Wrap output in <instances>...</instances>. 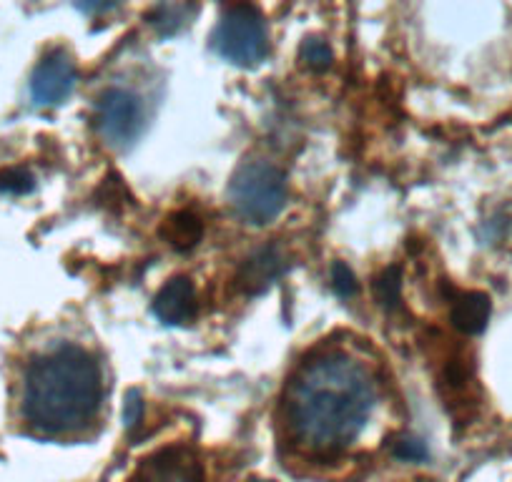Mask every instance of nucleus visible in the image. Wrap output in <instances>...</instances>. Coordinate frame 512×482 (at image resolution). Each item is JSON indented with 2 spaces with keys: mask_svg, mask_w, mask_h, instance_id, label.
I'll list each match as a JSON object with an SVG mask.
<instances>
[{
  "mask_svg": "<svg viewBox=\"0 0 512 482\" xmlns=\"http://www.w3.org/2000/svg\"><path fill=\"white\" fill-rule=\"evenodd\" d=\"M372 407V372L344 352L307 362L287 392L292 432L314 450H339L357 440Z\"/></svg>",
  "mask_w": 512,
  "mask_h": 482,
  "instance_id": "f257e3e1",
  "label": "nucleus"
},
{
  "mask_svg": "<svg viewBox=\"0 0 512 482\" xmlns=\"http://www.w3.org/2000/svg\"><path fill=\"white\" fill-rule=\"evenodd\" d=\"M101 397V367L93 354L78 344H58L28 367L23 417L38 435H73L91 425Z\"/></svg>",
  "mask_w": 512,
  "mask_h": 482,
  "instance_id": "f03ea898",
  "label": "nucleus"
},
{
  "mask_svg": "<svg viewBox=\"0 0 512 482\" xmlns=\"http://www.w3.org/2000/svg\"><path fill=\"white\" fill-rule=\"evenodd\" d=\"M289 199L287 174L277 164L249 159L229 181V204L244 224L267 226L284 211Z\"/></svg>",
  "mask_w": 512,
  "mask_h": 482,
  "instance_id": "7ed1b4c3",
  "label": "nucleus"
},
{
  "mask_svg": "<svg viewBox=\"0 0 512 482\" xmlns=\"http://www.w3.org/2000/svg\"><path fill=\"white\" fill-rule=\"evenodd\" d=\"M211 46L234 66H259L269 56V31L262 11L246 3L224 8L211 33Z\"/></svg>",
  "mask_w": 512,
  "mask_h": 482,
  "instance_id": "20e7f679",
  "label": "nucleus"
},
{
  "mask_svg": "<svg viewBox=\"0 0 512 482\" xmlns=\"http://www.w3.org/2000/svg\"><path fill=\"white\" fill-rule=\"evenodd\" d=\"M144 106L128 88H106L96 101V131L111 149H128L144 131Z\"/></svg>",
  "mask_w": 512,
  "mask_h": 482,
  "instance_id": "39448f33",
  "label": "nucleus"
},
{
  "mask_svg": "<svg viewBox=\"0 0 512 482\" xmlns=\"http://www.w3.org/2000/svg\"><path fill=\"white\" fill-rule=\"evenodd\" d=\"M78 68L63 48H53L38 61L31 76V98L36 106H58L73 93Z\"/></svg>",
  "mask_w": 512,
  "mask_h": 482,
  "instance_id": "423d86ee",
  "label": "nucleus"
},
{
  "mask_svg": "<svg viewBox=\"0 0 512 482\" xmlns=\"http://www.w3.org/2000/svg\"><path fill=\"white\" fill-rule=\"evenodd\" d=\"M287 259H284L282 249L267 244V247H259L256 252H251L244 259L239 269V287L246 294H262L272 287L274 282L287 274Z\"/></svg>",
  "mask_w": 512,
  "mask_h": 482,
  "instance_id": "0eeeda50",
  "label": "nucleus"
},
{
  "mask_svg": "<svg viewBox=\"0 0 512 482\" xmlns=\"http://www.w3.org/2000/svg\"><path fill=\"white\" fill-rule=\"evenodd\" d=\"M151 312L156 314L166 327H181L189 324L196 314V289L189 277H174L159 289L154 297Z\"/></svg>",
  "mask_w": 512,
  "mask_h": 482,
  "instance_id": "6e6552de",
  "label": "nucleus"
},
{
  "mask_svg": "<svg viewBox=\"0 0 512 482\" xmlns=\"http://www.w3.org/2000/svg\"><path fill=\"white\" fill-rule=\"evenodd\" d=\"M450 319L462 334H480L487 327V319H490V297L482 292L457 294Z\"/></svg>",
  "mask_w": 512,
  "mask_h": 482,
  "instance_id": "1a4fd4ad",
  "label": "nucleus"
},
{
  "mask_svg": "<svg viewBox=\"0 0 512 482\" xmlns=\"http://www.w3.org/2000/svg\"><path fill=\"white\" fill-rule=\"evenodd\" d=\"M164 236L169 244H174L176 249H189L194 244H199L201 239V221L196 219L189 211H179V214L169 216L164 224Z\"/></svg>",
  "mask_w": 512,
  "mask_h": 482,
  "instance_id": "9d476101",
  "label": "nucleus"
},
{
  "mask_svg": "<svg viewBox=\"0 0 512 482\" xmlns=\"http://www.w3.org/2000/svg\"><path fill=\"white\" fill-rule=\"evenodd\" d=\"M199 11L196 6H159L151 11V26L161 36H174L189 23V18Z\"/></svg>",
  "mask_w": 512,
  "mask_h": 482,
  "instance_id": "9b49d317",
  "label": "nucleus"
},
{
  "mask_svg": "<svg viewBox=\"0 0 512 482\" xmlns=\"http://www.w3.org/2000/svg\"><path fill=\"white\" fill-rule=\"evenodd\" d=\"M400 269L387 267L377 279H374V297L382 304L384 309H397L400 307Z\"/></svg>",
  "mask_w": 512,
  "mask_h": 482,
  "instance_id": "f8f14e48",
  "label": "nucleus"
},
{
  "mask_svg": "<svg viewBox=\"0 0 512 482\" xmlns=\"http://www.w3.org/2000/svg\"><path fill=\"white\" fill-rule=\"evenodd\" d=\"M299 56H302L304 66H309L312 71H327L332 66L334 56L329 43L322 36H307L299 46Z\"/></svg>",
  "mask_w": 512,
  "mask_h": 482,
  "instance_id": "ddd939ff",
  "label": "nucleus"
},
{
  "mask_svg": "<svg viewBox=\"0 0 512 482\" xmlns=\"http://www.w3.org/2000/svg\"><path fill=\"white\" fill-rule=\"evenodd\" d=\"M134 482H199L194 472L181 462H156Z\"/></svg>",
  "mask_w": 512,
  "mask_h": 482,
  "instance_id": "4468645a",
  "label": "nucleus"
},
{
  "mask_svg": "<svg viewBox=\"0 0 512 482\" xmlns=\"http://www.w3.org/2000/svg\"><path fill=\"white\" fill-rule=\"evenodd\" d=\"M36 179L28 169L23 166H8V169H0V194L11 196H23L28 191H33Z\"/></svg>",
  "mask_w": 512,
  "mask_h": 482,
  "instance_id": "2eb2a0df",
  "label": "nucleus"
},
{
  "mask_svg": "<svg viewBox=\"0 0 512 482\" xmlns=\"http://www.w3.org/2000/svg\"><path fill=\"white\" fill-rule=\"evenodd\" d=\"M332 287L342 299H352L357 294V277H354V272L344 262L332 264Z\"/></svg>",
  "mask_w": 512,
  "mask_h": 482,
  "instance_id": "dca6fc26",
  "label": "nucleus"
},
{
  "mask_svg": "<svg viewBox=\"0 0 512 482\" xmlns=\"http://www.w3.org/2000/svg\"><path fill=\"white\" fill-rule=\"evenodd\" d=\"M427 445L422 440H417V437H402V440H397L395 445V457H400V460L405 462H422L427 460Z\"/></svg>",
  "mask_w": 512,
  "mask_h": 482,
  "instance_id": "f3484780",
  "label": "nucleus"
},
{
  "mask_svg": "<svg viewBox=\"0 0 512 482\" xmlns=\"http://www.w3.org/2000/svg\"><path fill=\"white\" fill-rule=\"evenodd\" d=\"M141 417H144V400H141V392L128 390L126 402H123V422H126V427L131 430V427L139 425Z\"/></svg>",
  "mask_w": 512,
  "mask_h": 482,
  "instance_id": "a211bd4d",
  "label": "nucleus"
},
{
  "mask_svg": "<svg viewBox=\"0 0 512 482\" xmlns=\"http://www.w3.org/2000/svg\"><path fill=\"white\" fill-rule=\"evenodd\" d=\"M116 3H81L78 11H86V13H106V11H116Z\"/></svg>",
  "mask_w": 512,
  "mask_h": 482,
  "instance_id": "6ab92c4d",
  "label": "nucleus"
},
{
  "mask_svg": "<svg viewBox=\"0 0 512 482\" xmlns=\"http://www.w3.org/2000/svg\"><path fill=\"white\" fill-rule=\"evenodd\" d=\"M251 482H262V480H251Z\"/></svg>",
  "mask_w": 512,
  "mask_h": 482,
  "instance_id": "aec40b11",
  "label": "nucleus"
}]
</instances>
